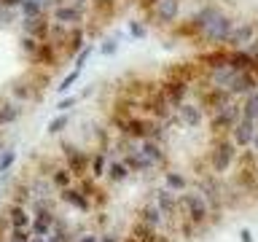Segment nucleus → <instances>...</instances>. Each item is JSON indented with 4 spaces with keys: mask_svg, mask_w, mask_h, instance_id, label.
<instances>
[{
    "mask_svg": "<svg viewBox=\"0 0 258 242\" xmlns=\"http://www.w3.org/2000/svg\"><path fill=\"white\" fill-rule=\"evenodd\" d=\"M237 153H239V148L234 145L231 137H210L207 151H205L202 159H205L210 172L223 177V175H229L234 169V164H237Z\"/></svg>",
    "mask_w": 258,
    "mask_h": 242,
    "instance_id": "nucleus-1",
    "label": "nucleus"
},
{
    "mask_svg": "<svg viewBox=\"0 0 258 242\" xmlns=\"http://www.w3.org/2000/svg\"><path fill=\"white\" fill-rule=\"evenodd\" d=\"M237 11L229 6H218L215 16L210 19V24L205 27L202 32V38L197 40V48H213V46H226V38H229V32L234 30V24H237Z\"/></svg>",
    "mask_w": 258,
    "mask_h": 242,
    "instance_id": "nucleus-2",
    "label": "nucleus"
},
{
    "mask_svg": "<svg viewBox=\"0 0 258 242\" xmlns=\"http://www.w3.org/2000/svg\"><path fill=\"white\" fill-rule=\"evenodd\" d=\"M177 205H180V218L188 221L194 229H207L210 223V205L197 189H185L183 194H177Z\"/></svg>",
    "mask_w": 258,
    "mask_h": 242,
    "instance_id": "nucleus-3",
    "label": "nucleus"
},
{
    "mask_svg": "<svg viewBox=\"0 0 258 242\" xmlns=\"http://www.w3.org/2000/svg\"><path fill=\"white\" fill-rule=\"evenodd\" d=\"M194 97H197V102L202 105V110L210 116H215L218 110H223L226 105H229L231 100H237V97L229 94V89H221V86H210V84H197L194 86Z\"/></svg>",
    "mask_w": 258,
    "mask_h": 242,
    "instance_id": "nucleus-4",
    "label": "nucleus"
},
{
    "mask_svg": "<svg viewBox=\"0 0 258 242\" xmlns=\"http://www.w3.org/2000/svg\"><path fill=\"white\" fill-rule=\"evenodd\" d=\"M239 116H242V100H231L223 110H218L215 116L207 118V132H210V137H229L231 129H234V124L239 121Z\"/></svg>",
    "mask_w": 258,
    "mask_h": 242,
    "instance_id": "nucleus-5",
    "label": "nucleus"
},
{
    "mask_svg": "<svg viewBox=\"0 0 258 242\" xmlns=\"http://www.w3.org/2000/svg\"><path fill=\"white\" fill-rule=\"evenodd\" d=\"M183 16V0H161V3L151 11V16H145V22L153 30H172Z\"/></svg>",
    "mask_w": 258,
    "mask_h": 242,
    "instance_id": "nucleus-6",
    "label": "nucleus"
},
{
    "mask_svg": "<svg viewBox=\"0 0 258 242\" xmlns=\"http://www.w3.org/2000/svg\"><path fill=\"white\" fill-rule=\"evenodd\" d=\"M253 38H258V14H247L237 19L234 30L226 38V48H247V43Z\"/></svg>",
    "mask_w": 258,
    "mask_h": 242,
    "instance_id": "nucleus-7",
    "label": "nucleus"
},
{
    "mask_svg": "<svg viewBox=\"0 0 258 242\" xmlns=\"http://www.w3.org/2000/svg\"><path fill=\"white\" fill-rule=\"evenodd\" d=\"M161 76L164 78H180V81H188V84H202L205 81V70L199 68V62L194 59H177V62H172V65H167L164 70H161Z\"/></svg>",
    "mask_w": 258,
    "mask_h": 242,
    "instance_id": "nucleus-8",
    "label": "nucleus"
},
{
    "mask_svg": "<svg viewBox=\"0 0 258 242\" xmlns=\"http://www.w3.org/2000/svg\"><path fill=\"white\" fill-rule=\"evenodd\" d=\"M159 89H161V94L167 97V102L177 110V108H180V105L191 97L194 84H188V81H180V78H164V76H161V78H159Z\"/></svg>",
    "mask_w": 258,
    "mask_h": 242,
    "instance_id": "nucleus-9",
    "label": "nucleus"
},
{
    "mask_svg": "<svg viewBox=\"0 0 258 242\" xmlns=\"http://www.w3.org/2000/svg\"><path fill=\"white\" fill-rule=\"evenodd\" d=\"M89 6H78V3H59L56 8H51V19L54 22H62L68 27H81L86 19H89Z\"/></svg>",
    "mask_w": 258,
    "mask_h": 242,
    "instance_id": "nucleus-10",
    "label": "nucleus"
},
{
    "mask_svg": "<svg viewBox=\"0 0 258 242\" xmlns=\"http://www.w3.org/2000/svg\"><path fill=\"white\" fill-rule=\"evenodd\" d=\"M140 143V151L145 153V159L151 161L153 169H167L169 164V151L161 137H145V140H137Z\"/></svg>",
    "mask_w": 258,
    "mask_h": 242,
    "instance_id": "nucleus-11",
    "label": "nucleus"
},
{
    "mask_svg": "<svg viewBox=\"0 0 258 242\" xmlns=\"http://www.w3.org/2000/svg\"><path fill=\"white\" fill-rule=\"evenodd\" d=\"M32 68H43V70H54V68H59V62H62V54H59V48H56V43L51 38L48 40H40V46H38V51L27 59Z\"/></svg>",
    "mask_w": 258,
    "mask_h": 242,
    "instance_id": "nucleus-12",
    "label": "nucleus"
},
{
    "mask_svg": "<svg viewBox=\"0 0 258 242\" xmlns=\"http://www.w3.org/2000/svg\"><path fill=\"white\" fill-rule=\"evenodd\" d=\"M59 151L64 156V164L73 169V175H76V177H84L89 172V153L86 151H81L78 145H73L68 140H59Z\"/></svg>",
    "mask_w": 258,
    "mask_h": 242,
    "instance_id": "nucleus-13",
    "label": "nucleus"
},
{
    "mask_svg": "<svg viewBox=\"0 0 258 242\" xmlns=\"http://www.w3.org/2000/svg\"><path fill=\"white\" fill-rule=\"evenodd\" d=\"M54 221H56V215H54V210L48 202H35V215H32V226H30V231L32 234H38V237H48L54 229Z\"/></svg>",
    "mask_w": 258,
    "mask_h": 242,
    "instance_id": "nucleus-14",
    "label": "nucleus"
},
{
    "mask_svg": "<svg viewBox=\"0 0 258 242\" xmlns=\"http://www.w3.org/2000/svg\"><path fill=\"white\" fill-rule=\"evenodd\" d=\"M151 199L159 205V210L167 215V221H169V229H175L172 226V218L180 215V205H177V194L175 191H169L167 186H161V189H153L151 194Z\"/></svg>",
    "mask_w": 258,
    "mask_h": 242,
    "instance_id": "nucleus-15",
    "label": "nucleus"
},
{
    "mask_svg": "<svg viewBox=\"0 0 258 242\" xmlns=\"http://www.w3.org/2000/svg\"><path fill=\"white\" fill-rule=\"evenodd\" d=\"M229 51L226 46H213V48H199V54L194 59L199 62L202 70H215V68H226L229 65Z\"/></svg>",
    "mask_w": 258,
    "mask_h": 242,
    "instance_id": "nucleus-16",
    "label": "nucleus"
},
{
    "mask_svg": "<svg viewBox=\"0 0 258 242\" xmlns=\"http://www.w3.org/2000/svg\"><path fill=\"white\" fill-rule=\"evenodd\" d=\"M175 113H177V118H180V124L188 127V129H199V127L207 124V113L202 110V105L197 100H185Z\"/></svg>",
    "mask_w": 258,
    "mask_h": 242,
    "instance_id": "nucleus-17",
    "label": "nucleus"
},
{
    "mask_svg": "<svg viewBox=\"0 0 258 242\" xmlns=\"http://www.w3.org/2000/svg\"><path fill=\"white\" fill-rule=\"evenodd\" d=\"M22 32L38 40H48L51 38V11H43L32 19H22Z\"/></svg>",
    "mask_w": 258,
    "mask_h": 242,
    "instance_id": "nucleus-18",
    "label": "nucleus"
},
{
    "mask_svg": "<svg viewBox=\"0 0 258 242\" xmlns=\"http://www.w3.org/2000/svg\"><path fill=\"white\" fill-rule=\"evenodd\" d=\"M135 221H143V223H148L153 226V229H169V221H167V215L159 210L156 202H143L140 207L135 210Z\"/></svg>",
    "mask_w": 258,
    "mask_h": 242,
    "instance_id": "nucleus-19",
    "label": "nucleus"
},
{
    "mask_svg": "<svg viewBox=\"0 0 258 242\" xmlns=\"http://www.w3.org/2000/svg\"><path fill=\"white\" fill-rule=\"evenodd\" d=\"M59 202H62V205H70L73 210H78V213H92V210H94V202L89 199L76 183L59 191Z\"/></svg>",
    "mask_w": 258,
    "mask_h": 242,
    "instance_id": "nucleus-20",
    "label": "nucleus"
},
{
    "mask_svg": "<svg viewBox=\"0 0 258 242\" xmlns=\"http://www.w3.org/2000/svg\"><path fill=\"white\" fill-rule=\"evenodd\" d=\"M255 121L253 118H247V116H239V121L234 124V129H231V140H234V145L242 151V148H250V143H253V135H255Z\"/></svg>",
    "mask_w": 258,
    "mask_h": 242,
    "instance_id": "nucleus-21",
    "label": "nucleus"
},
{
    "mask_svg": "<svg viewBox=\"0 0 258 242\" xmlns=\"http://www.w3.org/2000/svg\"><path fill=\"white\" fill-rule=\"evenodd\" d=\"M253 89H258V76L253 70H247V73H237V76H234V81L229 84V94L242 100V97H247Z\"/></svg>",
    "mask_w": 258,
    "mask_h": 242,
    "instance_id": "nucleus-22",
    "label": "nucleus"
},
{
    "mask_svg": "<svg viewBox=\"0 0 258 242\" xmlns=\"http://www.w3.org/2000/svg\"><path fill=\"white\" fill-rule=\"evenodd\" d=\"M129 234H132L137 242H172L169 234H164L161 229H153V226L143 223V221H135L132 229H129Z\"/></svg>",
    "mask_w": 258,
    "mask_h": 242,
    "instance_id": "nucleus-23",
    "label": "nucleus"
},
{
    "mask_svg": "<svg viewBox=\"0 0 258 242\" xmlns=\"http://www.w3.org/2000/svg\"><path fill=\"white\" fill-rule=\"evenodd\" d=\"M6 215H8L11 229H30L32 226V215H30V210L24 207V202H11L6 210Z\"/></svg>",
    "mask_w": 258,
    "mask_h": 242,
    "instance_id": "nucleus-24",
    "label": "nucleus"
},
{
    "mask_svg": "<svg viewBox=\"0 0 258 242\" xmlns=\"http://www.w3.org/2000/svg\"><path fill=\"white\" fill-rule=\"evenodd\" d=\"M86 46V30L84 24L81 27H70V35L64 40V48H62V56L64 59H73V56H78V51Z\"/></svg>",
    "mask_w": 258,
    "mask_h": 242,
    "instance_id": "nucleus-25",
    "label": "nucleus"
},
{
    "mask_svg": "<svg viewBox=\"0 0 258 242\" xmlns=\"http://www.w3.org/2000/svg\"><path fill=\"white\" fill-rule=\"evenodd\" d=\"M22 113H24L22 102L11 100V97L0 100V129H3V127H11L14 121H19V118H22Z\"/></svg>",
    "mask_w": 258,
    "mask_h": 242,
    "instance_id": "nucleus-26",
    "label": "nucleus"
},
{
    "mask_svg": "<svg viewBox=\"0 0 258 242\" xmlns=\"http://www.w3.org/2000/svg\"><path fill=\"white\" fill-rule=\"evenodd\" d=\"M255 65H258V62L247 54V48H231V51H229V68H231V70L247 73V70H253Z\"/></svg>",
    "mask_w": 258,
    "mask_h": 242,
    "instance_id": "nucleus-27",
    "label": "nucleus"
},
{
    "mask_svg": "<svg viewBox=\"0 0 258 242\" xmlns=\"http://www.w3.org/2000/svg\"><path fill=\"white\" fill-rule=\"evenodd\" d=\"M105 177H108L110 186H121V183H126L129 177H132V172H129V167L121 159H110L108 169H105Z\"/></svg>",
    "mask_w": 258,
    "mask_h": 242,
    "instance_id": "nucleus-28",
    "label": "nucleus"
},
{
    "mask_svg": "<svg viewBox=\"0 0 258 242\" xmlns=\"http://www.w3.org/2000/svg\"><path fill=\"white\" fill-rule=\"evenodd\" d=\"M89 8L94 11V16H100V22L108 24L118 11V0H89Z\"/></svg>",
    "mask_w": 258,
    "mask_h": 242,
    "instance_id": "nucleus-29",
    "label": "nucleus"
},
{
    "mask_svg": "<svg viewBox=\"0 0 258 242\" xmlns=\"http://www.w3.org/2000/svg\"><path fill=\"white\" fill-rule=\"evenodd\" d=\"M164 186L175 194H183L191 186V180L185 172H180V169H164Z\"/></svg>",
    "mask_w": 258,
    "mask_h": 242,
    "instance_id": "nucleus-30",
    "label": "nucleus"
},
{
    "mask_svg": "<svg viewBox=\"0 0 258 242\" xmlns=\"http://www.w3.org/2000/svg\"><path fill=\"white\" fill-rule=\"evenodd\" d=\"M108 161H110L108 159V151H102V148L92 151V153H89V175L100 180V177L105 175V169H108Z\"/></svg>",
    "mask_w": 258,
    "mask_h": 242,
    "instance_id": "nucleus-31",
    "label": "nucleus"
},
{
    "mask_svg": "<svg viewBox=\"0 0 258 242\" xmlns=\"http://www.w3.org/2000/svg\"><path fill=\"white\" fill-rule=\"evenodd\" d=\"M48 180H51V186L56 191H62V189H68V186L76 183V175H73V169L68 164H56V169L48 175Z\"/></svg>",
    "mask_w": 258,
    "mask_h": 242,
    "instance_id": "nucleus-32",
    "label": "nucleus"
},
{
    "mask_svg": "<svg viewBox=\"0 0 258 242\" xmlns=\"http://www.w3.org/2000/svg\"><path fill=\"white\" fill-rule=\"evenodd\" d=\"M242 116L253 118L258 124V89H253L247 97H242Z\"/></svg>",
    "mask_w": 258,
    "mask_h": 242,
    "instance_id": "nucleus-33",
    "label": "nucleus"
},
{
    "mask_svg": "<svg viewBox=\"0 0 258 242\" xmlns=\"http://www.w3.org/2000/svg\"><path fill=\"white\" fill-rule=\"evenodd\" d=\"M126 30H129V35H132V38L143 40V38L151 32V24L145 22V19H137V16H132V19L126 22Z\"/></svg>",
    "mask_w": 258,
    "mask_h": 242,
    "instance_id": "nucleus-34",
    "label": "nucleus"
},
{
    "mask_svg": "<svg viewBox=\"0 0 258 242\" xmlns=\"http://www.w3.org/2000/svg\"><path fill=\"white\" fill-rule=\"evenodd\" d=\"M68 127H70V116H68V113H59V116H56V118H51V121H48L46 132L51 135V137H56V135H62V132H64V129H68Z\"/></svg>",
    "mask_w": 258,
    "mask_h": 242,
    "instance_id": "nucleus-35",
    "label": "nucleus"
},
{
    "mask_svg": "<svg viewBox=\"0 0 258 242\" xmlns=\"http://www.w3.org/2000/svg\"><path fill=\"white\" fill-rule=\"evenodd\" d=\"M46 8L40 0H24V3L19 6V14H22V19H32V16H38V14H43Z\"/></svg>",
    "mask_w": 258,
    "mask_h": 242,
    "instance_id": "nucleus-36",
    "label": "nucleus"
},
{
    "mask_svg": "<svg viewBox=\"0 0 258 242\" xmlns=\"http://www.w3.org/2000/svg\"><path fill=\"white\" fill-rule=\"evenodd\" d=\"M38 46H40V40L32 38V35H22V38H19V48H22L24 59H30V56L38 51Z\"/></svg>",
    "mask_w": 258,
    "mask_h": 242,
    "instance_id": "nucleus-37",
    "label": "nucleus"
},
{
    "mask_svg": "<svg viewBox=\"0 0 258 242\" xmlns=\"http://www.w3.org/2000/svg\"><path fill=\"white\" fill-rule=\"evenodd\" d=\"M78 78H81V68H73V70L68 73V76H64V78L59 81V86H56V92H59V94L70 92V89H73V84H76Z\"/></svg>",
    "mask_w": 258,
    "mask_h": 242,
    "instance_id": "nucleus-38",
    "label": "nucleus"
},
{
    "mask_svg": "<svg viewBox=\"0 0 258 242\" xmlns=\"http://www.w3.org/2000/svg\"><path fill=\"white\" fill-rule=\"evenodd\" d=\"M14 161H16V151L14 148H6L3 153H0V175H6L8 169L14 167Z\"/></svg>",
    "mask_w": 258,
    "mask_h": 242,
    "instance_id": "nucleus-39",
    "label": "nucleus"
},
{
    "mask_svg": "<svg viewBox=\"0 0 258 242\" xmlns=\"http://www.w3.org/2000/svg\"><path fill=\"white\" fill-rule=\"evenodd\" d=\"M132 3L137 6V11H140V14H143V19H145V16H151V11L161 3V0H132Z\"/></svg>",
    "mask_w": 258,
    "mask_h": 242,
    "instance_id": "nucleus-40",
    "label": "nucleus"
},
{
    "mask_svg": "<svg viewBox=\"0 0 258 242\" xmlns=\"http://www.w3.org/2000/svg\"><path fill=\"white\" fill-rule=\"evenodd\" d=\"M116 51H118V40L116 38H105L102 43H100V54L102 56H113Z\"/></svg>",
    "mask_w": 258,
    "mask_h": 242,
    "instance_id": "nucleus-41",
    "label": "nucleus"
},
{
    "mask_svg": "<svg viewBox=\"0 0 258 242\" xmlns=\"http://www.w3.org/2000/svg\"><path fill=\"white\" fill-rule=\"evenodd\" d=\"M30 229H11L8 231V242H30L32 237H30Z\"/></svg>",
    "mask_w": 258,
    "mask_h": 242,
    "instance_id": "nucleus-42",
    "label": "nucleus"
},
{
    "mask_svg": "<svg viewBox=\"0 0 258 242\" xmlns=\"http://www.w3.org/2000/svg\"><path fill=\"white\" fill-rule=\"evenodd\" d=\"M92 51H94V46H84V48H81L78 56H76V65H73V68H81V70H84V65L89 62V56H92Z\"/></svg>",
    "mask_w": 258,
    "mask_h": 242,
    "instance_id": "nucleus-43",
    "label": "nucleus"
},
{
    "mask_svg": "<svg viewBox=\"0 0 258 242\" xmlns=\"http://www.w3.org/2000/svg\"><path fill=\"white\" fill-rule=\"evenodd\" d=\"M27 199H30V186L16 183L14 186V202H27Z\"/></svg>",
    "mask_w": 258,
    "mask_h": 242,
    "instance_id": "nucleus-44",
    "label": "nucleus"
},
{
    "mask_svg": "<svg viewBox=\"0 0 258 242\" xmlns=\"http://www.w3.org/2000/svg\"><path fill=\"white\" fill-rule=\"evenodd\" d=\"M78 100H81V97H64V100L56 102V110H59V113H68L73 105H78Z\"/></svg>",
    "mask_w": 258,
    "mask_h": 242,
    "instance_id": "nucleus-45",
    "label": "nucleus"
},
{
    "mask_svg": "<svg viewBox=\"0 0 258 242\" xmlns=\"http://www.w3.org/2000/svg\"><path fill=\"white\" fill-rule=\"evenodd\" d=\"M94 207H105V202H108V194H105V189H102V186H100V191H97L94 194Z\"/></svg>",
    "mask_w": 258,
    "mask_h": 242,
    "instance_id": "nucleus-46",
    "label": "nucleus"
},
{
    "mask_svg": "<svg viewBox=\"0 0 258 242\" xmlns=\"http://www.w3.org/2000/svg\"><path fill=\"white\" fill-rule=\"evenodd\" d=\"M24 0H0V8H8V11H19V6Z\"/></svg>",
    "mask_w": 258,
    "mask_h": 242,
    "instance_id": "nucleus-47",
    "label": "nucleus"
},
{
    "mask_svg": "<svg viewBox=\"0 0 258 242\" xmlns=\"http://www.w3.org/2000/svg\"><path fill=\"white\" fill-rule=\"evenodd\" d=\"M247 54H250V56H253V59L258 62V38H253V40L247 43Z\"/></svg>",
    "mask_w": 258,
    "mask_h": 242,
    "instance_id": "nucleus-48",
    "label": "nucleus"
},
{
    "mask_svg": "<svg viewBox=\"0 0 258 242\" xmlns=\"http://www.w3.org/2000/svg\"><path fill=\"white\" fill-rule=\"evenodd\" d=\"M239 239H242V242H253V234H250L247 229H242V231H239Z\"/></svg>",
    "mask_w": 258,
    "mask_h": 242,
    "instance_id": "nucleus-49",
    "label": "nucleus"
},
{
    "mask_svg": "<svg viewBox=\"0 0 258 242\" xmlns=\"http://www.w3.org/2000/svg\"><path fill=\"white\" fill-rule=\"evenodd\" d=\"M76 242H97V237H94V234H81Z\"/></svg>",
    "mask_w": 258,
    "mask_h": 242,
    "instance_id": "nucleus-50",
    "label": "nucleus"
},
{
    "mask_svg": "<svg viewBox=\"0 0 258 242\" xmlns=\"http://www.w3.org/2000/svg\"><path fill=\"white\" fill-rule=\"evenodd\" d=\"M100 242H121L118 237H113V234H102V239Z\"/></svg>",
    "mask_w": 258,
    "mask_h": 242,
    "instance_id": "nucleus-51",
    "label": "nucleus"
},
{
    "mask_svg": "<svg viewBox=\"0 0 258 242\" xmlns=\"http://www.w3.org/2000/svg\"><path fill=\"white\" fill-rule=\"evenodd\" d=\"M30 242H48V237H38V234H32Z\"/></svg>",
    "mask_w": 258,
    "mask_h": 242,
    "instance_id": "nucleus-52",
    "label": "nucleus"
},
{
    "mask_svg": "<svg viewBox=\"0 0 258 242\" xmlns=\"http://www.w3.org/2000/svg\"><path fill=\"white\" fill-rule=\"evenodd\" d=\"M250 145H253V148L258 151V127H255V135H253V143H250Z\"/></svg>",
    "mask_w": 258,
    "mask_h": 242,
    "instance_id": "nucleus-53",
    "label": "nucleus"
},
{
    "mask_svg": "<svg viewBox=\"0 0 258 242\" xmlns=\"http://www.w3.org/2000/svg\"><path fill=\"white\" fill-rule=\"evenodd\" d=\"M6 151V137H3V132H0V153Z\"/></svg>",
    "mask_w": 258,
    "mask_h": 242,
    "instance_id": "nucleus-54",
    "label": "nucleus"
},
{
    "mask_svg": "<svg viewBox=\"0 0 258 242\" xmlns=\"http://www.w3.org/2000/svg\"><path fill=\"white\" fill-rule=\"evenodd\" d=\"M121 242H137V239L132 237V234H126V237H121Z\"/></svg>",
    "mask_w": 258,
    "mask_h": 242,
    "instance_id": "nucleus-55",
    "label": "nucleus"
}]
</instances>
